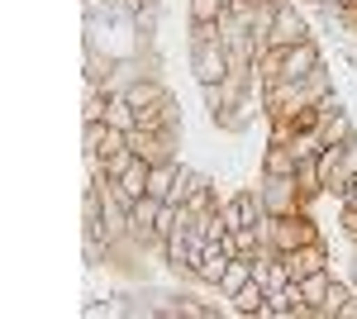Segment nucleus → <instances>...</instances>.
<instances>
[{"label":"nucleus","mask_w":357,"mask_h":319,"mask_svg":"<svg viewBox=\"0 0 357 319\" xmlns=\"http://www.w3.org/2000/svg\"><path fill=\"white\" fill-rule=\"evenodd\" d=\"M257 195H262V210L267 214H301L314 205L301 191L296 177H267V172H257Z\"/></svg>","instance_id":"1"},{"label":"nucleus","mask_w":357,"mask_h":319,"mask_svg":"<svg viewBox=\"0 0 357 319\" xmlns=\"http://www.w3.org/2000/svg\"><path fill=\"white\" fill-rule=\"evenodd\" d=\"M191 72L200 86H215L229 77V48L220 38H191Z\"/></svg>","instance_id":"2"},{"label":"nucleus","mask_w":357,"mask_h":319,"mask_svg":"<svg viewBox=\"0 0 357 319\" xmlns=\"http://www.w3.org/2000/svg\"><path fill=\"white\" fill-rule=\"evenodd\" d=\"M314 67H324V53H319V43L314 38H305L296 48H281V77L286 81H305ZM276 77V81H281Z\"/></svg>","instance_id":"3"},{"label":"nucleus","mask_w":357,"mask_h":319,"mask_svg":"<svg viewBox=\"0 0 357 319\" xmlns=\"http://www.w3.org/2000/svg\"><path fill=\"white\" fill-rule=\"evenodd\" d=\"M305 38H314L310 24H305V15L296 10V0H286L281 10H276V24H272V48H296Z\"/></svg>","instance_id":"4"},{"label":"nucleus","mask_w":357,"mask_h":319,"mask_svg":"<svg viewBox=\"0 0 357 319\" xmlns=\"http://www.w3.org/2000/svg\"><path fill=\"white\" fill-rule=\"evenodd\" d=\"M286 258V267H291V281H301V276H310V272H324L329 262V243H305V248H291V253H281Z\"/></svg>","instance_id":"5"},{"label":"nucleus","mask_w":357,"mask_h":319,"mask_svg":"<svg viewBox=\"0 0 357 319\" xmlns=\"http://www.w3.org/2000/svg\"><path fill=\"white\" fill-rule=\"evenodd\" d=\"M257 172H267V177H296V148H291L286 138H272V143L262 148Z\"/></svg>","instance_id":"6"},{"label":"nucleus","mask_w":357,"mask_h":319,"mask_svg":"<svg viewBox=\"0 0 357 319\" xmlns=\"http://www.w3.org/2000/svg\"><path fill=\"white\" fill-rule=\"evenodd\" d=\"M229 262H234V258L224 253V243H205V253H200V262H195V281H200V286H220Z\"/></svg>","instance_id":"7"},{"label":"nucleus","mask_w":357,"mask_h":319,"mask_svg":"<svg viewBox=\"0 0 357 319\" xmlns=\"http://www.w3.org/2000/svg\"><path fill=\"white\" fill-rule=\"evenodd\" d=\"M148 172H153V162L134 158V167H129L124 177H114V195H119L124 205H134L138 195H148Z\"/></svg>","instance_id":"8"},{"label":"nucleus","mask_w":357,"mask_h":319,"mask_svg":"<svg viewBox=\"0 0 357 319\" xmlns=\"http://www.w3.org/2000/svg\"><path fill=\"white\" fill-rule=\"evenodd\" d=\"M205 186H210V177H205L200 167H191V162H181V167H176V186H172L167 200H172V205H186L195 191H205Z\"/></svg>","instance_id":"9"},{"label":"nucleus","mask_w":357,"mask_h":319,"mask_svg":"<svg viewBox=\"0 0 357 319\" xmlns=\"http://www.w3.org/2000/svg\"><path fill=\"white\" fill-rule=\"evenodd\" d=\"M262 310H267V291L257 286V276H252L238 295H229V305H224V315H257L262 319Z\"/></svg>","instance_id":"10"},{"label":"nucleus","mask_w":357,"mask_h":319,"mask_svg":"<svg viewBox=\"0 0 357 319\" xmlns=\"http://www.w3.org/2000/svg\"><path fill=\"white\" fill-rule=\"evenodd\" d=\"M248 281H252V258H234V262H229V272H224V281L215 286V295H220V300H229V295L243 291Z\"/></svg>","instance_id":"11"},{"label":"nucleus","mask_w":357,"mask_h":319,"mask_svg":"<svg viewBox=\"0 0 357 319\" xmlns=\"http://www.w3.org/2000/svg\"><path fill=\"white\" fill-rule=\"evenodd\" d=\"M329 286H333V267H324V272H310V276H301V295L314 305V315H319V305L329 300Z\"/></svg>","instance_id":"12"},{"label":"nucleus","mask_w":357,"mask_h":319,"mask_svg":"<svg viewBox=\"0 0 357 319\" xmlns=\"http://www.w3.org/2000/svg\"><path fill=\"white\" fill-rule=\"evenodd\" d=\"M176 167H181V158H172V162H153V172H148V195L167 200V195H172V186H176Z\"/></svg>","instance_id":"13"},{"label":"nucleus","mask_w":357,"mask_h":319,"mask_svg":"<svg viewBox=\"0 0 357 319\" xmlns=\"http://www.w3.org/2000/svg\"><path fill=\"white\" fill-rule=\"evenodd\" d=\"M319 138H324V143H348V138H357L353 114H348V110H333V114H324V124H319Z\"/></svg>","instance_id":"14"},{"label":"nucleus","mask_w":357,"mask_h":319,"mask_svg":"<svg viewBox=\"0 0 357 319\" xmlns=\"http://www.w3.org/2000/svg\"><path fill=\"white\" fill-rule=\"evenodd\" d=\"M105 124H114V129H138V110L129 105V96H110V110H105Z\"/></svg>","instance_id":"15"},{"label":"nucleus","mask_w":357,"mask_h":319,"mask_svg":"<svg viewBox=\"0 0 357 319\" xmlns=\"http://www.w3.org/2000/svg\"><path fill=\"white\" fill-rule=\"evenodd\" d=\"M353 281H338V276H333V286H329V300H324V305H319V319H338L343 315V305H348V300H353Z\"/></svg>","instance_id":"16"},{"label":"nucleus","mask_w":357,"mask_h":319,"mask_svg":"<svg viewBox=\"0 0 357 319\" xmlns=\"http://www.w3.org/2000/svg\"><path fill=\"white\" fill-rule=\"evenodd\" d=\"M215 315H220V305H205L195 295H181V319H215Z\"/></svg>","instance_id":"17"},{"label":"nucleus","mask_w":357,"mask_h":319,"mask_svg":"<svg viewBox=\"0 0 357 319\" xmlns=\"http://www.w3.org/2000/svg\"><path fill=\"white\" fill-rule=\"evenodd\" d=\"M338 224H343V239L353 243L357 239V205H343V210H338Z\"/></svg>","instance_id":"18"},{"label":"nucleus","mask_w":357,"mask_h":319,"mask_svg":"<svg viewBox=\"0 0 357 319\" xmlns=\"http://www.w3.org/2000/svg\"><path fill=\"white\" fill-rule=\"evenodd\" d=\"M343 205H357V172L348 177V186L338 191V210H343Z\"/></svg>","instance_id":"19"},{"label":"nucleus","mask_w":357,"mask_h":319,"mask_svg":"<svg viewBox=\"0 0 357 319\" xmlns=\"http://www.w3.org/2000/svg\"><path fill=\"white\" fill-rule=\"evenodd\" d=\"M314 5H319V10H333V15H338V10H343L348 0H314Z\"/></svg>","instance_id":"20"}]
</instances>
